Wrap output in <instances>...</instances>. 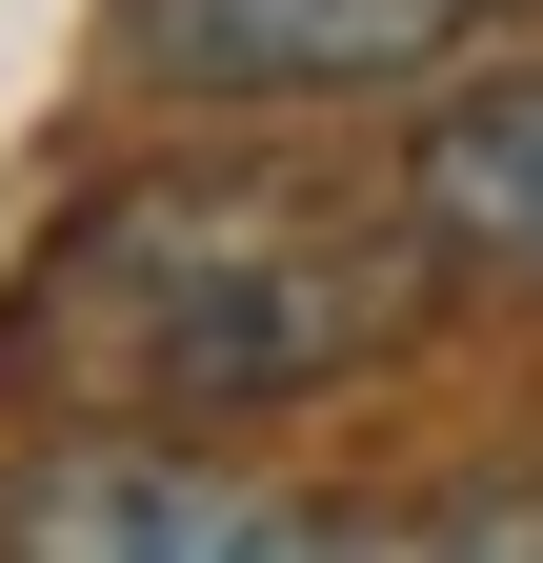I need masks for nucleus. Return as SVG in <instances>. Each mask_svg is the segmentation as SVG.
<instances>
[{"mask_svg":"<svg viewBox=\"0 0 543 563\" xmlns=\"http://www.w3.org/2000/svg\"><path fill=\"white\" fill-rule=\"evenodd\" d=\"M463 302V262L423 222V181L363 162H142L21 262L0 302V383L41 422H302L383 363H423Z\"/></svg>","mask_w":543,"mask_h":563,"instance_id":"nucleus-1","label":"nucleus"},{"mask_svg":"<svg viewBox=\"0 0 543 563\" xmlns=\"http://www.w3.org/2000/svg\"><path fill=\"white\" fill-rule=\"evenodd\" d=\"M484 21H503V0H121V81H142V101H222V121L443 101Z\"/></svg>","mask_w":543,"mask_h":563,"instance_id":"nucleus-2","label":"nucleus"},{"mask_svg":"<svg viewBox=\"0 0 543 563\" xmlns=\"http://www.w3.org/2000/svg\"><path fill=\"white\" fill-rule=\"evenodd\" d=\"M0 543L21 563H302V543H363V523L242 483L222 443H181V422H60V443L0 483Z\"/></svg>","mask_w":543,"mask_h":563,"instance_id":"nucleus-3","label":"nucleus"},{"mask_svg":"<svg viewBox=\"0 0 543 563\" xmlns=\"http://www.w3.org/2000/svg\"><path fill=\"white\" fill-rule=\"evenodd\" d=\"M402 181H423V222H443L463 282L543 302V60H463L423 101V141H402Z\"/></svg>","mask_w":543,"mask_h":563,"instance_id":"nucleus-4","label":"nucleus"}]
</instances>
